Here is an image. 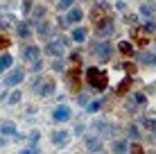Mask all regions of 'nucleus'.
Returning a JSON list of instances; mask_svg holds the SVG:
<instances>
[{
	"mask_svg": "<svg viewBox=\"0 0 156 154\" xmlns=\"http://www.w3.org/2000/svg\"><path fill=\"white\" fill-rule=\"evenodd\" d=\"M84 147L88 152H93V154H98L100 150H102V143H100V138L95 134H86L84 136Z\"/></svg>",
	"mask_w": 156,
	"mask_h": 154,
	"instance_id": "1a4fd4ad",
	"label": "nucleus"
},
{
	"mask_svg": "<svg viewBox=\"0 0 156 154\" xmlns=\"http://www.w3.org/2000/svg\"><path fill=\"white\" fill-rule=\"evenodd\" d=\"M109 18H111V14H109V5H106V2L95 5V7H93V12H90V20H93L95 30H98L102 23H106Z\"/></svg>",
	"mask_w": 156,
	"mask_h": 154,
	"instance_id": "7ed1b4c3",
	"label": "nucleus"
},
{
	"mask_svg": "<svg viewBox=\"0 0 156 154\" xmlns=\"http://www.w3.org/2000/svg\"><path fill=\"white\" fill-rule=\"evenodd\" d=\"M55 79L50 77H36L34 84H32V91H34L36 95H41V98H50L52 93H55Z\"/></svg>",
	"mask_w": 156,
	"mask_h": 154,
	"instance_id": "f03ea898",
	"label": "nucleus"
},
{
	"mask_svg": "<svg viewBox=\"0 0 156 154\" xmlns=\"http://www.w3.org/2000/svg\"><path fill=\"white\" fill-rule=\"evenodd\" d=\"M0 131H2V136H16V125L12 123V120H2Z\"/></svg>",
	"mask_w": 156,
	"mask_h": 154,
	"instance_id": "2eb2a0df",
	"label": "nucleus"
},
{
	"mask_svg": "<svg viewBox=\"0 0 156 154\" xmlns=\"http://www.w3.org/2000/svg\"><path fill=\"white\" fill-rule=\"evenodd\" d=\"M86 82H88L90 88H95V91H106V86H109L106 73L100 70V68H95V66H90L88 70H86Z\"/></svg>",
	"mask_w": 156,
	"mask_h": 154,
	"instance_id": "f257e3e1",
	"label": "nucleus"
},
{
	"mask_svg": "<svg viewBox=\"0 0 156 154\" xmlns=\"http://www.w3.org/2000/svg\"><path fill=\"white\" fill-rule=\"evenodd\" d=\"M84 134V125H77L75 127V136H82Z\"/></svg>",
	"mask_w": 156,
	"mask_h": 154,
	"instance_id": "4c0bfd02",
	"label": "nucleus"
},
{
	"mask_svg": "<svg viewBox=\"0 0 156 154\" xmlns=\"http://www.w3.org/2000/svg\"><path fill=\"white\" fill-rule=\"evenodd\" d=\"M41 70H43V61L41 59L32 63V73H34V75H41Z\"/></svg>",
	"mask_w": 156,
	"mask_h": 154,
	"instance_id": "cd10ccee",
	"label": "nucleus"
},
{
	"mask_svg": "<svg viewBox=\"0 0 156 154\" xmlns=\"http://www.w3.org/2000/svg\"><path fill=\"white\" fill-rule=\"evenodd\" d=\"M143 125L147 127L149 131H154V134H156V120L154 118H143Z\"/></svg>",
	"mask_w": 156,
	"mask_h": 154,
	"instance_id": "393cba45",
	"label": "nucleus"
},
{
	"mask_svg": "<svg viewBox=\"0 0 156 154\" xmlns=\"http://www.w3.org/2000/svg\"><path fill=\"white\" fill-rule=\"evenodd\" d=\"M45 7H36V9H32V20H36V23H41L43 18H45Z\"/></svg>",
	"mask_w": 156,
	"mask_h": 154,
	"instance_id": "412c9836",
	"label": "nucleus"
},
{
	"mask_svg": "<svg viewBox=\"0 0 156 154\" xmlns=\"http://www.w3.org/2000/svg\"><path fill=\"white\" fill-rule=\"evenodd\" d=\"M36 34H39L41 39H50V34H52V25L48 23V20H41V23L36 25Z\"/></svg>",
	"mask_w": 156,
	"mask_h": 154,
	"instance_id": "ddd939ff",
	"label": "nucleus"
},
{
	"mask_svg": "<svg viewBox=\"0 0 156 154\" xmlns=\"http://www.w3.org/2000/svg\"><path fill=\"white\" fill-rule=\"evenodd\" d=\"M82 18H84V12H82L79 7H70V12L66 14V20H68V25H77Z\"/></svg>",
	"mask_w": 156,
	"mask_h": 154,
	"instance_id": "f8f14e48",
	"label": "nucleus"
},
{
	"mask_svg": "<svg viewBox=\"0 0 156 154\" xmlns=\"http://www.w3.org/2000/svg\"><path fill=\"white\" fill-rule=\"evenodd\" d=\"M129 84H131V79H125V82H120V84H118V91H120V93H125L127 91V88H129Z\"/></svg>",
	"mask_w": 156,
	"mask_h": 154,
	"instance_id": "c85d7f7f",
	"label": "nucleus"
},
{
	"mask_svg": "<svg viewBox=\"0 0 156 154\" xmlns=\"http://www.w3.org/2000/svg\"><path fill=\"white\" fill-rule=\"evenodd\" d=\"M154 9H156V5H154V2H143V5H140V14H143V16H147V18L154 14Z\"/></svg>",
	"mask_w": 156,
	"mask_h": 154,
	"instance_id": "4be33fe9",
	"label": "nucleus"
},
{
	"mask_svg": "<svg viewBox=\"0 0 156 154\" xmlns=\"http://www.w3.org/2000/svg\"><path fill=\"white\" fill-rule=\"evenodd\" d=\"M75 0H59V9H70Z\"/></svg>",
	"mask_w": 156,
	"mask_h": 154,
	"instance_id": "7c9ffc66",
	"label": "nucleus"
},
{
	"mask_svg": "<svg viewBox=\"0 0 156 154\" xmlns=\"http://www.w3.org/2000/svg\"><path fill=\"white\" fill-rule=\"evenodd\" d=\"M98 154H100V152H98Z\"/></svg>",
	"mask_w": 156,
	"mask_h": 154,
	"instance_id": "ea45409f",
	"label": "nucleus"
},
{
	"mask_svg": "<svg viewBox=\"0 0 156 154\" xmlns=\"http://www.w3.org/2000/svg\"><path fill=\"white\" fill-rule=\"evenodd\" d=\"M138 59L145 63H156V55H138Z\"/></svg>",
	"mask_w": 156,
	"mask_h": 154,
	"instance_id": "bb28decb",
	"label": "nucleus"
},
{
	"mask_svg": "<svg viewBox=\"0 0 156 154\" xmlns=\"http://www.w3.org/2000/svg\"><path fill=\"white\" fill-rule=\"evenodd\" d=\"M16 32H18V36L20 39H27V36L32 34V27L27 23H18V27H16Z\"/></svg>",
	"mask_w": 156,
	"mask_h": 154,
	"instance_id": "aec40b11",
	"label": "nucleus"
},
{
	"mask_svg": "<svg viewBox=\"0 0 156 154\" xmlns=\"http://www.w3.org/2000/svg\"><path fill=\"white\" fill-rule=\"evenodd\" d=\"M129 150H131V154H145V152H143V147L138 145V143H131V147H129Z\"/></svg>",
	"mask_w": 156,
	"mask_h": 154,
	"instance_id": "72a5a7b5",
	"label": "nucleus"
},
{
	"mask_svg": "<svg viewBox=\"0 0 156 154\" xmlns=\"http://www.w3.org/2000/svg\"><path fill=\"white\" fill-rule=\"evenodd\" d=\"M12 63H14V57L12 55H7V52H2V57H0V70H9L12 68Z\"/></svg>",
	"mask_w": 156,
	"mask_h": 154,
	"instance_id": "f3484780",
	"label": "nucleus"
},
{
	"mask_svg": "<svg viewBox=\"0 0 156 154\" xmlns=\"http://www.w3.org/2000/svg\"><path fill=\"white\" fill-rule=\"evenodd\" d=\"M23 14H32V0H23Z\"/></svg>",
	"mask_w": 156,
	"mask_h": 154,
	"instance_id": "c756f323",
	"label": "nucleus"
},
{
	"mask_svg": "<svg viewBox=\"0 0 156 154\" xmlns=\"http://www.w3.org/2000/svg\"><path fill=\"white\" fill-rule=\"evenodd\" d=\"M77 102L86 107V104H88V95H84V93H77Z\"/></svg>",
	"mask_w": 156,
	"mask_h": 154,
	"instance_id": "c9c22d12",
	"label": "nucleus"
},
{
	"mask_svg": "<svg viewBox=\"0 0 156 154\" xmlns=\"http://www.w3.org/2000/svg\"><path fill=\"white\" fill-rule=\"evenodd\" d=\"M100 109H102V100H90V102L86 104V111H88V113H98Z\"/></svg>",
	"mask_w": 156,
	"mask_h": 154,
	"instance_id": "5701e85b",
	"label": "nucleus"
},
{
	"mask_svg": "<svg viewBox=\"0 0 156 154\" xmlns=\"http://www.w3.org/2000/svg\"><path fill=\"white\" fill-rule=\"evenodd\" d=\"M111 150H113V154H127L129 145L125 141H113V145H111Z\"/></svg>",
	"mask_w": 156,
	"mask_h": 154,
	"instance_id": "a211bd4d",
	"label": "nucleus"
},
{
	"mask_svg": "<svg viewBox=\"0 0 156 154\" xmlns=\"http://www.w3.org/2000/svg\"><path fill=\"white\" fill-rule=\"evenodd\" d=\"M86 36H88L86 27H75V30H73V34H70V39L75 41V43H84V41H86Z\"/></svg>",
	"mask_w": 156,
	"mask_h": 154,
	"instance_id": "4468645a",
	"label": "nucleus"
},
{
	"mask_svg": "<svg viewBox=\"0 0 156 154\" xmlns=\"http://www.w3.org/2000/svg\"><path fill=\"white\" fill-rule=\"evenodd\" d=\"M20 154H39V147H36V145H30V147H25Z\"/></svg>",
	"mask_w": 156,
	"mask_h": 154,
	"instance_id": "f704fd0d",
	"label": "nucleus"
},
{
	"mask_svg": "<svg viewBox=\"0 0 156 154\" xmlns=\"http://www.w3.org/2000/svg\"><path fill=\"white\" fill-rule=\"evenodd\" d=\"M90 127H93V131H98V134H102V131H106V127H109V125H106L104 120H95V123L90 125Z\"/></svg>",
	"mask_w": 156,
	"mask_h": 154,
	"instance_id": "b1692460",
	"label": "nucleus"
},
{
	"mask_svg": "<svg viewBox=\"0 0 156 154\" xmlns=\"http://www.w3.org/2000/svg\"><path fill=\"white\" fill-rule=\"evenodd\" d=\"M118 50H120L122 55H133V43L131 41H120V43H118Z\"/></svg>",
	"mask_w": 156,
	"mask_h": 154,
	"instance_id": "6ab92c4d",
	"label": "nucleus"
},
{
	"mask_svg": "<svg viewBox=\"0 0 156 154\" xmlns=\"http://www.w3.org/2000/svg\"><path fill=\"white\" fill-rule=\"evenodd\" d=\"M7 102H9V104H18V102H20V91H14V93H9Z\"/></svg>",
	"mask_w": 156,
	"mask_h": 154,
	"instance_id": "a878e982",
	"label": "nucleus"
},
{
	"mask_svg": "<svg viewBox=\"0 0 156 154\" xmlns=\"http://www.w3.org/2000/svg\"><path fill=\"white\" fill-rule=\"evenodd\" d=\"M93 52L98 55L100 61H109L111 52H113V45H111L109 41H100V43H93Z\"/></svg>",
	"mask_w": 156,
	"mask_h": 154,
	"instance_id": "20e7f679",
	"label": "nucleus"
},
{
	"mask_svg": "<svg viewBox=\"0 0 156 154\" xmlns=\"http://www.w3.org/2000/svg\"><path fill=\"white\" fill-rule=\"evenodd\" d=\"M52 68H55V70H61L63 66H61V61H52Z\"/></svg>",
	"mask_w": 156,
	"mask_h": 154,
	"instance_id": "58836bf2",
	"label": "nucleus"
},
{
	"mask_svg": "<svg viewBox=\"0 0 156 154\" xmlns=\"http://www.w3.org/2000/svg\"><path fill=\"white\" fill-rule=\"evenodd\" d=\"M20 57H23V61L34 63V61H39V59H41V50H39L36 45H25V48H23V52H20Z\"/></svg>",
	"mask_w": 156,
	"mask_h": 154,
	"instance_id": "0eeeda50",
	"label": "nucleus"
},
{
	"mask_svg": "<svg viewBox=\"0 0 156 154\" xmlns=\"http://www.w3.org/2000/svg\"><path fill=\"white\" fill-rule=\"evenodd\" d=\"M52 118L57 120V123H68V120L73 118V111L66 107V104H59V107L52 111Z\"/></svg>",
	"mask_w": 156,
	"mask_h": 154,
	"instance_id": "6e6552de",
	"label": "nucleus"
},
{
	"mask_svg": "<svg viewBox=\"0 0 156 154\" xmlns=\"http://www.w3.org/2000/svg\"><path fill=\"white\" fill-rule=\"evenodd\" d=\"M125 20H127L129 25H138V16H136V14H127V18H125Z\"/></svg>",
	"mask_w": 156,
	"mask_h": 154,
	"instance_id": "473e14b6",
	"label": "nucleus"
},
{
	"mask_svg": "<svg viewBox=\"0 0 156 154\" xmlns=\"http://www.w3.org/2000/svg\"><path fill=\"white\" fill-rule=\"evenodd\" d=\"M39 138H41L39 131H32V134H30V145H36V143H39Z\"/></svg>",
	"mask_w": 156,
	"mask_h": 154,
	"instance_id": "2f4dec72",
	"label": "nucleus"
},
{
	"mask_svg": "<svg viewBox=\"0 0 156 154\" xmlns=\"http://www.w3.org/2000/svg\"><path fill=\"white\" fill-rule=\"evenodd\" d=\"M129 138H133V141L138 138V129H136V125H131V127H129Z\"/></svg>",
	"mask_w": 156,
	"mask_h": 154,
	"instance_id": "e433bc0d",
	"label": "nucleus"
},
{
	"mask_svg": "<svg viewBox=\"0 0 156 154\" xmlns=\"http://www.w3.org/2000/svg\"><path fill=\"white\" fill-rule=\"evenodd\" d=\"M52 145H57V147H66L68 143H70V134L68 131H63V129H59V131H52Z\"/></svg>",
	"mask_w": 156,
	"mask_h": 154,
	"instance_id": "9d476101",
	"label": "nucleus"
},
{
	"mask_svg": "<svg viewBox=\"0 0 156 154\" xmlns=\"http://www.w3.org/2000/svg\"><path fill=\"white\" fill-rule=\"evenodd\" d=\"M66 43H68L66 39L48 41V43H45V55H50V57H61V55H63V48H66Z\"/></svg>",
	"mask_w": 156,
	"mask_h": 154,
	"instance_id": "39448f33",
	"label": "nucleus"
},
{
	"mask_svg": "<svg viewBox=\"0 0 156 154\" xmlns=\"http://www.w3.org/2000/svg\"><path fill=\"white\" fill-rule=\"evenodd\" d=\"M95 32H98L100 36H109L111 32H113V18H109L106 23H102V25H100V27L95 30Z\"/></svg>",
	"mask_w": 156,
	"mask_h": 154,
	"instance_id": "dca6fc26",
	"label": "nucleus"
},
{
	"mask_svg": "<svg viewBox=\"0 0 156 154\" xmlns=\"http://www.w3.org/2000/svg\"><path fill=\"white\" fill-rule=\"evenodd\" d=\"M23 79H25V70H23V68H16V70H12L7 77H5V86H7V88L18 86V84H23Z\"/></svg>",
	"mask_w": 156,
	"mask_h": 154,
	"instance_id": "423d86ee",
	"label": "nucleus"
},
{
	"mask_svg": "<svg viewBox=\"0 0 156 154\" xmlns=\"http://www.w3.org/2000/svg\"><path fill=\"white\" fill-rule=\"evenodd\" d=\"M68 88L77 95V91H79V68H75V70L68 73Z\"/></svg>",
	"mask_w": 156,
	"mask_h": 154,
	"instance_id": "9b49d317",
	"label": "nucleus"
}]
</instances>
